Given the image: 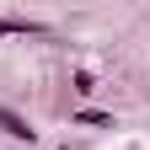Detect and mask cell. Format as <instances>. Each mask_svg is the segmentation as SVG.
Listing matches in <instances>:
<instances>
[{
  "mask_svg": "<svg viewBox=\"0 0 150 150\" xmlns=\"http://www.w3.org/2000/svg\"><path fill=\"white\" fill-rule=\"evenodd\" d=\"M0 129H6L11 139H27V145H32V123H27L16 107H0Z\"/></svg>",
  "mask_w": 150,
  "mask_h": 150,
  "instance_id": "cell-1",
  "label": "cell"
},
{
  "mask_svg": "<svg viewBox=\"0 0 150 150\" xmlns=\"http://www.w3.org/2000/svg\"><path fill=\"white\" fill-rule=\"evenodd\" d=\"M6 32H32V38H43L48 27H43V22H22V16H16V22H0V38H6Z\"/></svg>",
  "mask_w": 150,
  "mask_h": 150,
  "instance_id": "cell-2",
  "label": "cell"
}]
</instances>
